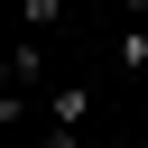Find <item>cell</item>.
Listing matches in <instances>:
<instances>
[{
    "instance_id": "obj_1",
    "label": "cell",
    "mask_w": 148,
    "mask_h": 148,
    "mask_svg": "<svg viewBox=\"0 0 148 148\" xmlns=\"http://www.w3.org/2000/svg\"><path fill=\"white\" fill-rule=\"evenodd\" d=\"M83 120H92V83H56V102H46V148H74Z\"/></svg>"
},
{
    "instance_id": "obj_2",
    "label": "cell",
    "mask_w": 148,
    "mask_h": 148,
    "mask_svg": "<svg viewBox=\"0 0 148 148\" xmlns=\"http://www.w3.org/2000/svg\"><path fill=\"white\" fill-rule=\"evenodd\" d=\"M9 92H28V83H46V46L37 37H18V56H9V74H0Z\"/></svg>"
},
{
    "instance_id": "obj_3",
    "label": "cell",
    "mask_w": 148,
    "mask_h": 148,
    "mask_svg": "<svg viewBox=\"0 0 148 148\" xmlns=\"http://www.w3.org/2000/svg\"><path fill=\"white\" fill-rule=\"evenodd\" d=\"M111 65H120V74H148V28H120V46H111Z\"/></svg>"
},
{
    "instance_id": "obj_4",
    "label": "cell",
    "mask_w": 148,
    "mask_h": 148,
    "mask_svg": "<svg viewBox=\"0 0 148 148\" xmlns=\"http://www.w3.org/2000/svg\"><path fill=\"white\" fill-rule=\"evenodd\" d=\"M18 18H28V37H46V28L65 18V0H18Z\"/></svg>"
},
{
    "instance_id": "obj_5",
    "label": "cell",
    "mask_w": 148,
    "mask_h": 148,
    "mask_svg": "<svg viewBox=\"0 0 148 148\" xmlns=\"http://www.w3.org/2000/svg\"><path fill=\"white\" fill-rule=\"evenodd\" d=\"M111 9H120V18H130V28H148V0H111Z\"/></svg>"
}]
</instances>
